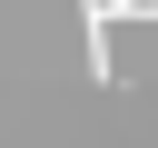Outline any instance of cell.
<instances>
[{
	"mask_svg": "<svg viewBox=\"0 0 158 148\" xmlns=\"http://www.w3.org/2000/svg\"><path fill=\"white\" fill-rule=\"evenodd\" d=\"M109 30H118V0H79V39H89V79H99V89L118 79V59H109Z\"/></svg>",
	"mask_w": 158,
	"mask_h": 148,
	"instance_id": "6da1fadb",
	"label": "cell"
},
{
	"mask_svg": "<svg viewBox=\"0 0 158 148\" xmlns=\"http://www.w3.org/2000/svg\"><path fill=\"white\" fill-rule=\"evenodd\" d=\"M128 20H158V0H118V30H128Z\"/></svg>",
	"mask_w": 158,
	"mask_h": 148,
	"instance_id": "7a4b0ae2",
	"label": "cell"
}]
</instances>
